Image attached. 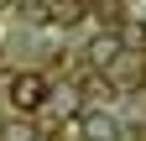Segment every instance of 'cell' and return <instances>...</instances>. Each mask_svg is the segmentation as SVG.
Masks as SVG:
<instances>
[{"mask_svg": "<svg viewBox=\"0 0 146 141\" xmlns=\"http://www.w3.org/2000/svg\"><path fill=\"white\" fill-rule=\"evenodd\" d=\"M11 99L21 104V110H36V99H42V78H16V84H11Z\"/></svg>", "mask_w": 146, "mask_h": 141, "instance_id": "1", "label": "cell"}]
</instances>
